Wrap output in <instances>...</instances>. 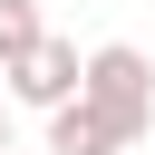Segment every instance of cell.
I'll use <instances>...</instances> for the list:
<instances>
[{
    "mask_svg": "<svg viewBox=\"0 0 155 155\" xmlns=\"http://www.w3.org/2000/svg\"><path fill=\"white\" fill-rule=\"evenodd\" d=\"M78 97H87L126 145L155 136V58H145L136 39H97V48L78 58Z\"/></svg>",
    "mask_w": 155,
    "mask_h": 155,
    "instance_id": "6da1fadb",
    "label": "cell"
},
{
    "mask_svg": "<svg viewBox=\"0 0 155 155\" xmlns=\"http://www.w3.org/2000/svg\"><path fill=\"white\" fill-rule=\"evenodd\" d=\"M68 97H78V39H58V29L0 68V107H39V116H48V107H68Z\"/></svg>",
    "mask_w": 155,
    "mask_h": 155,
    "instance_id": "7a4b0ae2",
    "label": "cell"
},
{
    "mask_svg": "<svg viewBox=\"0 0 155 155\" xmlns=\"http://www.w3.org/2000/svg\"><path fill=\"white\" fill-rule=\"evenodd\" d=\"M39 155H126V136L87 107V97H68V107H48V145Z\"/></svg>",
    "mask_w": 155,
    "mask_h": 155,
    "instance_id": "3957f363",
    "label": "cell"
},
{
    "mask_svg": "<svg viewBox=\"0 0 155 155\" xmlns=\"http://www.w3.org/2000/svg\"><path fill=\"white\" fill-rule=\"evenodd\" d=\"M48 39V19H39V0H0V68L19 58V48H39Z\"/></svg>",
    "mask_w": 155,
    "mask_h": 155,
    "instance_id": "277c9868",
    "label": "cell"
},
{
    "mask_svg": "<svg viewBox=\"0 0 155 155\" xmlns=\"http://www.w3.org/2000/svg\"><path fill=\"white\" fill-rule=\"evenodd\" d=\"M0 155H10V107H0Z\"/></svg>",
    "mask_w": 155,
    "mask_h": 155,
    "instance_id": "5b68a950",
    "label": "cell"
},
{
    "mask_svg": "<svg viewBox=\"0 0 155 155\" xmlns=\"http://www.w3.org/2000/svg\"><path fill=\"white\" fill-rule=\"evenodd\" d=\"M10 155H19V145H10Z\"/></svg>",
    "mask_w": 155,
    "mask_h": 155,
    "instance_id": "8992f818",
    "label": "cell"
}]
</instances>
